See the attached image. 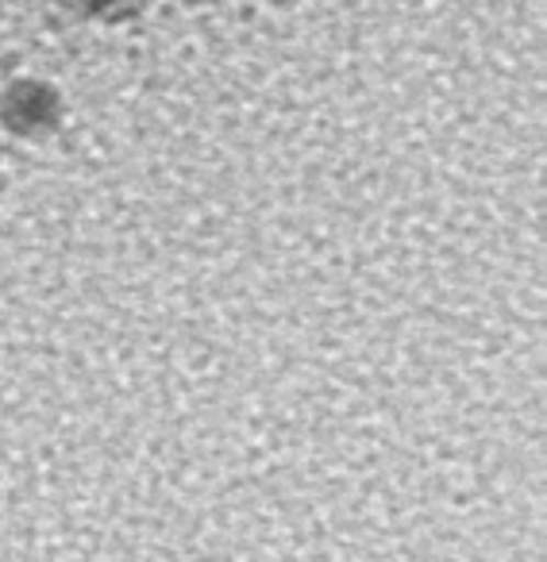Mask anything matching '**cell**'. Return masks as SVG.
<instances>
[{"label": "cell", "mask_w": 547, "mask_h": 562, "mask_svg": "<svg viewBox=\"0 0 547 562\" xmlns=\"http://www.w3.org/2000/svg\"><path fill=\"white\" fill-rule=\"evenodd\" d=\"M63 124V97L47 81L20 78L0 93V127L16 139H47Z\"/></svg>", "instance_id": "obj_1"}, {"label": "cell", "mask_w": 547, "mask_h": 562, "mask_svg": "<svg viewBox=\"0 0 547 562\" xmlns=\"http://www.w3.org/2000/svg\"><path fill=\"white\" fill-rule=\"evenodd\" d=\"M70 9L86 12V16H104V20H127L147 4V0H66Z\"/></svg>", "instance_id": "obj_2"}, {"label": "cell", "mask_w": 547, "mask_h": 562, "mask_svg": "<svg viewBox=\"0 0 547 562\" xmlns=\"http://www.w3.org/2000/svg\"><path fill=\"white\" fill-rule=\"evenodd\" d=\"M278 4H290V0H278Z\"/></svg>", "instance_id": "obj_3"}, {"label": "cell", "mask_w": 547, "mask_h": 562, "mask_svg": "<svg viewBox=\"0 0 547 562\" xmlns=\"http://www.w3.org/2000/svg\"><path fill=\"white\" fill-rule=\"evenodd\" d=\"M189 4H197V0H189Z\"/></svg>", "instance_id": "obj_4"}]
</instances>
